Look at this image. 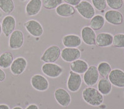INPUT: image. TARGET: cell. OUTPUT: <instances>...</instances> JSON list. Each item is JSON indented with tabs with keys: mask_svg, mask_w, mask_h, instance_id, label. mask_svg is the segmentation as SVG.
I'll use <instances>...</instances> for the list:
<instances>
[{
	"mask_svg": "<svg viewBox=\"0 0 124 109\" xmlns=\"http://www.w3.org/2000/svg\"><path fill=\"white\" fill-rule=\"evenodd\" d=\"M123 1H124V0H123Z\"/></svg>",
	"mask_w": 124,
	"mask_h": 109,
	"instance_id": "cell-39",
	"label": "cell"
},
{
	"mask_svg": "<svg viewBox=\"0 0 124 109\" xmlns=\"http://www.w3.org/2000/svg\"><path fill=\"white\" fill-rule=\"evenodd\" d=\"M63 0H43L42 6L46 9H54L63 3Z\"/></svg>",
	"mask_w": 124,
	"mask_h": 109,
	"instance_id": "cell-27",
	"label": "cell"
},
{
	"mask_svg": "<svg viewBox=\"0 0 124 109\" xmlns=\"http://www.w3.org/2000/svg\"><path fill=\"white\" fill-rule=\"evenodd\" d=\"M62 50L56 45H52L46 48L41 56L40 60L45 63H54L61 56Z\"/></svg>",
	"mask_w": 124,
	"mask_h": 109,
	"instance_id": "cell-2",
	"label": "cell"
},
{
	"mask_svg": "<svg viewBox=\"0 0 124 109\" xmlns=\"http://www.w3.org/2000/svg\"><path fill=\"white\" fill-rule=\"evenodd\" d=\"M81 35L82 41L86 45L89 46L96 45V33L94 30L92 29L90 27L86 26L82 28Z\"/></svg>",
	"mask_w": 124,
	"mask_h": 109,
	"instance_id": "cell-15",
	"label": "cell"
},
{
	"mask_svg": "<svg viewBox=\"0 0 124 109\" xmlns=\"http://www.w3.org/2000/svg\"><path fill=\"white\" fill-rule=\"evenodd\" d=\"M24 38L23 32L20 30H14L9 36V46L12 49H19L24 45Z\"/></svg>",
	"mask_w": 124,
	"mask_h": 109,
	"instance_id": "cell-8",
	"label": "cell"
},
{
	"mask_svg": "<svg viewBox=\"0 0 124 109\" xmlns=\"http://www.w3.org/2000/svg\"><path fill=\"white\" fill-rule=\"evenodd\" d=\"M0 9L6 14L13 13L14 9L13 0H0Z\"/></svg>",
	"mask_w": 124,
	"mask_h": 109,
	"instance_id": "cell-25",
	"label": "cell"
},
{
	"mask_svg": "<svg viewBox=\"0 0 124 109\" xmlns=\"http://www.w3.org/2000/svg\"><path fill=\"white\" fill-rule=\"evenodd\" d=\"M54 97L58 104L63 107L69 106L71 102L70 94L63 88L56 89L54 92Z\"/></svg>",
	"mask_w": 124,
	"mask_h": 109,
	"instance_id": "cell-10",
	"label": "cell"
},
{
	"mask_svg": "<svg viewBox=\"0 0 124 109\" xmlns=\"http://www.w3.org/2000/svg\"><path fill=\"white\" fill-rule=\"evenodd\" d=\"M55 12L60 17H70L75 14L76 11L73 6L66 3H62L55 9Z\"/></svg>",
	"mask_w": 124,
	"mask_h": 109,
	"instance_id": "cell-20",
	"label": "cell"
},
{
	"mask_svg": "<svg viewBox=\"0 0 124 109\" xmlns=\"http://www.w3.org/2000/svg\"><path fill=\"white\" fill-rule=\"evenodd\" d=\"M105 24V19L100 14L95 15L91 19L89 27L94 30H99L101 29Z\"/></svg>",
	"mask_w": 124,
	"mask_h": 109,
	"instance_id": "cell-23",
	"label": "cell"
},
{
	"mask_svg": "<svg viewBox=\"0 0 124 109\" xmlns=\"http://www.w3.org/2000/svg\"><path fill=\"white\" fill-rule=\"evenodd\" d=\"M81 1L82 0H63V1H65V3L73 6H77Z\"/></svg>",
	"mask_w": 124,
	"mask_h": 109,
	"instance_id": "cell-31",
	"label": "cell"
},
{
	"mask_svg": "<svg viewBox=\"0 0 124 109\" xmlns=\"http://www.w3.org/2000/svg\"><path fill=\"white\" fill-rule=\"evenodd\" d=\"M97 88L102 95H108L112 91L111 83L107 78H103L98 82Z\"/></svg>",
	"mask_w": 124,
	"mask_h": 109,
	"instance_id": "cell-22",
	"label": "cell"
},
{
	"mask_svg": "<svg viewBox=\"0 0 124 109\" xmlns=\"http://www.w3.org/2000/svg\"><path fill=\"white\" fill-rule=\"evenodd\" d=\"M113 46L117 48H124V34H116L113 36Z\"/></svg>",
	"mask_w": 124,
	"mask_h": 109,
	"instance_id": "cell-28",
	"label": "cell"
},
{
	"mask_svg": "<svg viewBox=\"0 0 124 109\" xmlns=\"http://www.w3.org/2000/svg\"><path fill=\"white\" fill-rule=\"evenodd\" d=\"M104 19L110 24L114 25H121L123 23V15L117 10H108L105 13Z\"/></svg>",
	"mask_w": 124,
	"mask_h": 109,
	"instance_id": "cell-16",
	"label": "cell"
},
{
	"mask_svg": "<svg viewBox=\"0 0 124 109\" xmlns=\"http://www.w3.org/2000/svg\"><path fill=\"white\" fill-rule=\"evenodd\" d=\"M97 70L99 72V75L103 78H107L112 70L110 65L106 62H102L98 65Z\"/></svg>",
	"mask_w": 124,
	"mask_h": 109,
	"instance_id": "cell-26",
	"label": "cell"
},
{
	"mask_svg": "<svg viewBox=\"0 0 124 109\" xmlns=\"http://www.w3.org/2000/svg\"><path fill=\"white\" fill-rule=\"evenodd\" d=\"M42 71L49 78H56L63 72V69L59 65L55 63H45L42 66Z\"/></svg>",
	"mask_w": 124,
	"mask_h": 109,
	"instance_id": "cell-4",
	"label": "cell"
},
{
	"mask_svg": "<svg viewBox=\"0 0 124 109\" xmlns=\"http://www.w3.org/2000/svg\"><path fill=\"white\" fill-rule=\"evenodd\" d=\"M113 35L108 33H100L96 35V45L100 48L108 47L112 45Z\"/></svg>",
	"mask_w": 124,
	"mask_h": 109,
	"instance_id": "cell-19",
	"label": "cell"
},
{
	"mask_svg": "<svg viewBox=\"0 0 124 109\" xmlns=\"http://www.w3.org/2000/svg\"><path fill=\"white\" fill-rule=\"evenodd\" d=\"M16 19L11 15H6L3 19L1 24L2 32L5 36L8 37L14 31L16 28Z\"/></svg>",
	"mask_w": 124,
	"mask_h": 109,
	"instance_id": "cell-14",
	"label": "cell"
},
{
	"mask_svg": "<svg viewBox=\"0 0 124 109\" xmlns=\"http://www.w3.org/2000/svg\"><path fill=\"white\" fill-rule=\"evenodd\" d=\"M62 43L65 48H77L81 45L82 39L78 35H66L62 38Z\"/></svg>",
	"mask_w": 124,
	"mask_h": 109,
	"instance_id": "cell-17",
	"label": "cell"
},
{
	"mask_svg": "<svg viewBox=\"0 0 124 109\" xmlns=\"http://www.w3.org/2000/svg\"><path fill=\"white\" fill-rule=\"evenodd\" d=\"M25 109H39V107L37 106L36 104L35 103H32V104H30L29 105L25 108Z\"/></svg>",
	"mask_w": 124,
	"mask_h": 109,
	"instance_id": "cell-33",
	"label": "cell"
},
{
	"mask_svg": "<svg viewBox=\"0 0 124 109\" xmlns=\"http://www.w3.org/2000/svg\"><path fill=\"white\" fill-rule=\"evenodd\" d=\"M0 109H10L9 107L6 104H0Z\"/></svg>",
	"mask_w": 124,
	"mask_h": 109,
	"instance_id": "cell-34",
	"label": "cell"
},
{
	"mask_svg": "<svg viewBox=\"0 0 124 109\" xmlns=\"http://www.w3.org/2000/svg\"><path fill=\"white\" fill-rule=\"evenodd\" d=\"M1 13H0V17H1Z\"/></svg>",
	"mask_w": 124,
	"mask_h": 109,
	"instance_id": "cell-38",
	"label": "cell"
},
{
	"mask_svg": "<svg viewBox=\"0 0 124 109\" xmlns=\"http://www.w3.org/2000/svg\"><path fill=\"white\" fill-rule=\"evenodd\" d=\"M24 26L27 32L35 38H39L44 33V28L37 20L31 19L25 22Z\"/></svg>",
	"mask_w": 124,
	"mask_h": 109,
	"instance_id": "cell-5",
	"label": "cell"
},
{
	"mask_svg": "<svg viewBox=\"0 0 124 109\" xmlns=\"http://www.w3.org/2000/svg\"><path fill=\"white\" fill-rule=\"evenodd\" d=\"M93 7L96 8L97 11L102 12L107 7L106 0H91Z\"/></svg>",
	"mask_w": 124,
	"mask_h": 109,
	"instance_id": "cell-29",
	"label": "cell"
},
{
	"mask_svg": "<svg viewBox=\"0 0 124 109\" xmlns=\"http://www.w3.org/2000/svg\"><path fill=\"white\" fill-rule=\"evenodd\" d=\"M83 100L89 105L94 107L100 106L104 101V96L96 88L87 87L82 92Z\"/></svg>",
	"mask_w": 124,
	"mask_h": 109,
	"instance_id": "cell-1",
	"label": "cell"
},
{
	"mask_svg": "<svg viewBox=\"0 0 124 109\" xmlns=\"http://www.w3.org/2000/svg\"><path fill=\"white\" fill-rule=\"evenodd\" d=\"M60 56L65 62H72L80 58L81 51L78 48H65L61 52Z\"/></svg>",
	"mask_w": 124,
	"mask_h": 109,
	"instance_id": "cell-13",
	"label": "cell"
},
{
	"mask_svg": "<svg viewBox=\"0 0 124 109\" xmlns=\"http://www.w3.org/2000/svg\"><path fill=\"white\" fill-rule=\"evenodd\" d=\"M13 109H23L22 107H15L13 108Z\"/></svg>",
	"mask_w": 124,
	"mask_h": 109,
	"instance_id": "cell-35",
	"label": "cell"
},
{
	"mask_svg": "<svg viewBox=\"0 0 124 109\" xmlns=\"http://www.w3.org/2000/svg\"><path fill=\"white\" fill-rule=\"evenodd\" d=\"M67 81V88L70 91L76 92L80 89L82 84V78L80 74L76 73L71 70Z\"/></svg>",
	"mask_w": 124,
	"mask_h": 109,
	"instance_id": "cell-9",
	"label": "cell"
},
{
	"mask_svg": "<svg viewBox=\"0 0 124 109\" xmlns=\"http://www.w3.org/2000/svg\"><path fill=\"white\" fill-rule=\"evenodd\" d=\"M89 68V65L85 60L82 59H78L71 62L70 69L72 71L78 73L83 74Z\"/></svg>",
	"mask_w": 124,
	"mask_h": 109,
	"instance_id": "cell-21",
	"label": "cell"
},
{
	"mask_svg": "<svg viewBox=\"0 0 124 109\" xmlns=\"http://www.w3.org/2000/svg\"><path fill=\"white\" fill-rule=\"evenodd\" d=\"M42 7V0H30L25 6V13L29 16H35L40 13Z\"/></svg>",
	"mask_w": 124,
	"mask_h": 109,
	"instance_id": "cell-18",
	"label": "cell"
},
{
	"mask_svg": "<svg viewBox=\"0 0 124 109\" xmlns=\"http://www.w3.org/2000/svg\"><path fill=\"white\" fill-rule=\"evenodd\" d=\"M108 7L113 10H117L121 8L123 6V0H106Z\"/></svg>",
	"mask_w": 124,
	"mask_h": 109,
	"instance_id": "cell-30",
	"label": "cell"
},
{
	"mask_svg": "<svg viewBox=\"0 0 124 109\" xmlns=\"http://www.w3.org/2000/svg\"><path fill=\"white\" fill-rule=\"evenodd\" d=\"M75 9L81 16L85 19H91L96 14V11L93 4L86 0L81 1L75 6Z\"/></svg>",
	"mask_w": 124,
	"mask_h": 109,
	"instance_id": "cell-3",
	"label": "cell"
},
{
	"mask_svg": "<svg viewBox=\"0 0 124 109\" xmlns=\"http://www.w3.org/2000/svg\"><path fill=\"white\" fill-rule=\"evenodd\" d=\"M21 1H28V0H21Z\"/></svg>",
	"mask_w": 124,
	"mask_h": 109,
	"instance_id": "cell-37",
	"label": "cell"
},
{
	"mask_svg": "<svg viewBox=\"0 0 124 109\" xmlns=\"http://www.w3.org/2000/svg\"><path fill=\"white\" fill-rule=\"evenodd\" d=\"M99 77V74L97 67L91 65L89 67L86 72L84 73L83 81L87 86H93L97 83Z\"/></svg>",
	"mask_w": 124,
	"mask_h": 109,
	"instance_id": "cell-7",
	"label": "cell"
},
{
	"mask_svg": "<svg viewBox=\"0 0 124 109\" xmlns=\"http://www.w3.org/2000/svg\"><path fill=\"white\" fill-rule=\"evenodd\" d=\"M1 32H2V28H1V24H0V36L1 35Z\"/></svg>",
	"mask_w": 124,
	"mask_h": 109,
	"instance_id": "cell-36",
	"label": "cell"
},
{
	"mask_svg": "<svg viewBox=\"0 0 124 109\" xmlns=\"http://www.w3.org/2000/svg\"><path fill=\"white\" fill-rule=\"evenodd\" d=\"M31 85L38 91H45L49 88L48 80L44 76L40 74L34 75L31 79Z\"/></svg>",
	"mask_w": 124,
	"mask_h": 109,
	"instance_id": "cell-6",
	"label": "cell"
},
{
	"mask_svg": "<svg viewBox=\"0 0 124 109\" xmlns=\"http://www.w3.org/2000/svg\"><path fill=\"white\" fill-rule=\"evenodd\" d=\"M108 79L111 84L117 88H124V71L120 69H116L111 70L108 76Z\"/></svg>",
	"mask_w": 124,
	"mask_h": 109,
	"instance_id": "cell-12",
	"label": "cell"
},
{
	"mask_svg": "<svg viewBox=\"0 0 124 109\" xmlns=\"http://www.w3.org/2000/svg\"><path fill=\"white\" fill-rule=\"evenodd\" d=\"M27 67V60L23 57H19L13 60L10 67V70L14 75L19 76L23 74Z\"/></svg>",
	"mask_w": 124,
	"mask_h": 109,
	"instance_id": "cell-11",
	"label": "cell"
},
{
	"mask_svg": "<svg viewBox=\"0 0 124 109\" xmlns=\"http://www.w3.org/2000/svg\"><path fill=\"white\" fill-rule=\"evenodd\" d=\"M6 79V73L3 70L0 68V82H3Z\"/></svg>",
	"mask_w": 124,
	"mask_h": 109,
	"instance_id": "cell-32",
	"label": "cell"
},
{
	"mask_svg": "<svg viewBox=\"0 0 124 109\" xmlns=\"http://www.w3.org/2000/svg\"><path fill=\"white\" fill-rule=\"evenodd\" d=\"M13 60V54L10 52H5L0 55V67L2 69H8L11 67Z\"/></svg>",
	"mask_w": 124,
	"mask_h": 109,
	"instance_id": "cell-24",
	"label": "cell"
}]
</instances>
